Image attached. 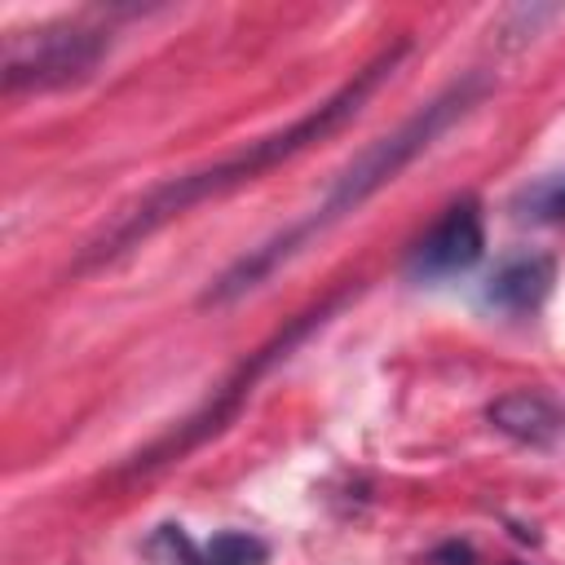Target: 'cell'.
I'll return each mask as SVG.
<instances>
[{"label":"cell","instance_id":"6da1fadb","mask_svg":"<svg viewBox=\"0 0 565 565\" xmlns=\"http://www.w3.org/2000/svg\"><path fill=\"white\" fill-rule=\"evenodd\" d=\"M406 53H411V40H393L384 53H375L362 71H353V79H344V84H340L322 106H313L309 115L291 119L287 128H278V132H269V137H256V141L230 150L225 159H216V163H207V168L181 172V177H172V181L146 190L132 207H124V212L79 252L75 269L110 265L115 256H124L128 247H137V243H141L146 234H154L159 225H168L172 216L190 212L194 203H207V199H216V194H230V190L256 181L260 172L278 168L282 159H291V154H300V150L327 141V137L340 132L349 119H358V110H362V106L371 102V93L402 66Z\"/></svg>","mask_w":565,"mask_h":565},{"label":"cell","instance_id":"7a4b0ae2","mask_svg":"<svg viewBox=\"0 0 565 565\" xmlns=\"http://www.w3.org/2000/svg\"><path fill=\"white\" fill-rule=\"evenodd\" d=\"M486 88H490V79L481 75V71H472V75H463L459 84H450L446 93H437L428 106H419L406 124H397L388 137H380V141H371L335 181H331V190L322 194V203H313L300 221H291L282 234H274V238H265L260 247H252V252H243L207 291H203V305H234L238 296H247L252 287H260L278 265H287L313 234H322V230H331L340 216H349V212H358L371 194H380L402 168H411L455 119H463L481 97H486Z\"/></svg>","mask_w":565,"mask_h":565},{"label":"cell","instance_id":"3957f363","mask_svg":"<svg viewBox=\"0 0 565 565\" xmlns=\"http://www.w3.org/2000/svg\"><path fill=\"white\" fill-rule=\"evenodd\" d=\"M110 31L88 22H44L35 31H13L4 40L0 84L4 93H44L66 88L93 75V66L106 57Z\"/></svg>","mask_w":565,"mask_h":565},{"label":"cell","instance_id":"277c9868","mask_svg":"<svg viewBox=\"0 0 565 565\" xmlns=\"http://www.w3.org/2000/svg\"><path fill=\"white\" fill-rule=\"evenodd\" d=\"M335 305H340V296L322 300L318 309L300 313V318H296V322H291L287 331H278V335H274V340H269L265 349H256V353H252V358H247V362H243V366H238V371H234V375H230V380H225V384H221V388L212 393V402H207V406H203L199 415H190V419H185V424H181L177 433L159 437V441H154V446H150L146 455H137V459L128 463V472H150V468H159V463H168V459L185 455L190 446L207 441L212 433H221V428H225V424H230V419L238 415V406L247 402L252 384H256V380H260V375H265V371H269V366H274L278 358H287V353H291V349H296V344H300V340H305V335H309L313 327H322V318H327V313H331Z\"/></svg>","mask_w":565,"mask_h":565},{"label":"cell","instance_id":"5b68a950","mask_svg":"<svg viewBox=\"0 0 565 565\" xmlns=\"http://www.w3.org/2000/svg\"><path fill=\"white\" fill-rule=\"evenodd\" d=\"M486 252V225H481V203L477 199H459L450 203L433 230L415 243L406 269L419 282H437V278H455L468 274Z\"/></svg>","mask_w":565,"mask_h":565},{"label":"cell","instance_id":"8992f818","mask_svg":"<svg viewBox=\"0 0 565 565\" xmlns=\"http://www.w3.org/2000/svg\"><path fill=\"white\" fill-rule=\"evenodd\" d=\"M486 419L512 437V441H525V446H561L565 441V406H556L547 393L539 388H516V393H503L486 406Z\"/></svg>","mask_w":565,"mask_h":565},{"label":"cell","instance_id":"52a82bcc","mask_svg":"<svg viewBox=\"0 0 565 565\" xmlns=\"http://www.w3.org/2000/svg\"><path fill=\"white\" fill-rule=\"evenodd\" d=\"M552 278H556L552 256L521 252V256H508L490 269V278L481 282V300L490 309H503V313H525V309L543 305V296L552 291Z\"/></svg>","mask_w":565,"mask_h":565},{"label":"cell","instance_id":"ba28073f","mask_svg":"<svg viewBox=\"0 0 565 565\" xmlns=\"http://www.w3.org/2000/svg\"><path fill=\"white\" fill-rule=\"evenodd\" d=\"M269 543L247 530H221L199 547V565H265Z\"/></svg>","mask_w":565,"mask_h":565},{"label":"cell","instance_id":"9c48e42d","mask_svg":"<svg viewBox=\"0 0 565 565\" xmlns=\"http://www.w3.org/2000/svg\"><path fill=\"white\" fill-rule=\"evenodd\" d=\"M516 207H521V216H534V221H565V177L530 185L516 199Z\"/></svg>","mask_w":565,"mask_h":565},{"label":"cell","instance_id":"30bf717a","mask_svg":"<svg viewBox=\"0 0 565 565\" xmlns=\"http://www.w3.org/2000/svg\"><path fill=\"white\" fill-rule=\"evenodd\" d=\"M433 561H455V565H472V547L468 543H446V547H437V556Z\"/></svg>","mask_w":565,"mask_h":565}]
</instances>
